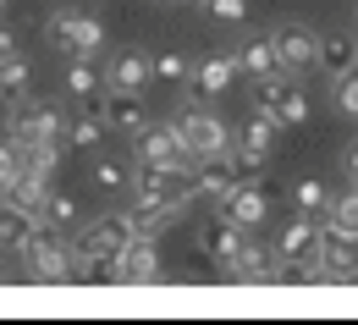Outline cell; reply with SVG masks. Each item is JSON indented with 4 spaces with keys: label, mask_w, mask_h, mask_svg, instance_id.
<instances>
[{
    "label": "cell",
    "mask_w": 358,
    "mask_h": 325,
    "mask_svg": "<svg viewBox=\"0 0 358 325\" xmlns=\"http://www.w3.org/2000/svg\"><path fill=\"white\" fill-rule=\"evenodd\" d=\"M138 160L143 166H166V171H182V177H193V149L182 143V133H177V122H143L138 127Z\"/></svg>",
    "instance_id": "1"
},
{
    "label": "cell",
    "mask_w": 358,
    "mask_h": 325,
    "mask_svg": "<svg viewBox=\"0 0 358 325\" xmlns=\"http://www.w3.org/2000/svg\"><path fill=\"white\" fill-rule=\"evenodd\" d=\"M6 138L11 143H34V138H66V110L45 105L34 94L11 99V116H6Z\"/></svg>",
    "instance_id": "2"
},
{
    "label": "cell",
    "mask_w": 358,
    "mask_h": 325,
    "mask_svg": "<svg viewBox=\"0 0 358 325\" xmlns=\"http://www.w3.org/2000/svg\"><path fill=\"white\" fill-rule=\"evenodd\" d=\"M45 39H55L66 55H89V61H94V55L105 50V28H99V17H89V11L61 6V11H50V17H45Z\"/></svg>",
    "instance_id": "3"
},
{
    "label": "cell",
    "mask_w": 358,
    "mask_h": 325,
    "mask_svg": "<svg viewBox=\"0 0 358 325\" xmlns=\"http://www.w3.org/2000/svg\"><path fill=\"white\" fill-rule=\"evenodd\" d=\"M22 254H28L34 281H78V254H72V243L55 232V226H34Z\"/></svg>",
    "instance_id": "4"
},
{
    "label": "cell",
    "mask_w": 358,
    "mask_h": 325,
    "mask_svg": "<svg viewBox=\"0 0 358 325\" xmlns=\"http://www.w3.org/2000/svg\"><path fill=\"white\" fill-rule=\"evenodd\" d=\"M182 171H166V166H143L138 160V177H133V215H155V210H171L182 204Z\"/></svg>",
    "instance_id": "5"
},
{
    "label": "cell",
    "mask_w": 358,
    "mask_h": 325,
    "mask_svg": "<svg viewBox=\"0 0 358 325\" xmlns=\"http://www.w3.org/2000/svg\"><path fill=\"white\" fill-rule=\"evenodd\" d=\"M177 133H182V143L193 149V160H226V154H231V133H226V122H215L210 110H182Z\"/></svg>",
    "instance_id": "6"
},
{
    "label": "cell",
    "mask_w": 358,
    "mask_h": 325,
    "mask_svg": "<svg viewBox=\"0 0 358 325\" xmlns=\"http://www.w3.org/2000/svg\"><path fill=\"white\" fill-rule=\"evenodd\" d=\"M243 243H248V226H237V221H231V215H221V210H215V215L199 226V248H204V254H210L221 270L237 259V254H243Z\"/></svg>",
    "instance_id": "7"
},
{
    "label": "cell",
    "mask_w": 358,
    "mask_h": 325,
    "mask_svg": "<svg viewBox=\"0 0 358 325\" xmlns=\"http://www.w3.org/2000/svg\"><path fill=\"white\" fill-rule=\"evenodd\" d=\"M149 78H155V55L138 50V45L116 50V55L105 61V89H143Z\"/></svg>",
    "instance_id": "8"
},
{
    "label": "cell",
    "mask_w": 358,
    "mask_h": 325,
    "mask_svg": "<svg viewBox=\"0 0 358 325\" xmlns=\"http://www.w3.org/2000/svg\"><path fill=\"white\" fill-rule=\"evenodd\" d=\"M270 39H275V55H281V72H303V66H314V55H320V39H314L303 22H281Z\"/></svg>",
    "instance_id": "9"
},
{
    "label": "cell",
    "mask_w": 358,
    "mask_h": 325,
    "mask_svg": "<svg viewBox=\"0 0 358 325\" xmlns=\"http://www.w3.org/2000/svg\"><path fill=\"white\" fill-rule=\"evenodd\" d=\"M0 204H11V210H22V215L45 221V210H50V177H34V171H17L11 182L0 187Z\"/></svg>",
    "instance_id": "10"
},
{
    "label": "cell",
    "mask_w": 358,
    "mask_h": 325,
    "mask_svg": "<svg viewBox=\"0 0 358 325\" xmlns=\"http://www.w3.org/2000/svg\"><path fill=\"white\" fill-rule=\"evenodd\" d=\"M275 254H281V259H320V221L298 210V215L275 232Z\"/></svg>",
    "instance_id": "11"
},
{
    "label": "cell",
    "mask_w": 358,
    "mask_h": 325,
    "mask_svg": "<svg viewBox=\"0 0 358 325\" xmlns=\"http://www.w3.org/2000/svg\"><path fill=\"white\" fill-rule=\"evenodd\" d=\"M215 210H221V215H231L237 226H265L270 198H265V187H259V182H237L221 204H215Z\"/></svg>",
    "instance_id": "12"
},
{
    "label": "cell",
    "mask_w": 358,
    "mask_h": 325,
    "mask_svg": "<svg viewBox=\"0 0 358 325\" xmlns=\"http://www.w3.org/2000/svg\"><path fill=\"white\" fill-rule=\"evenodd\" d=\"M275 270H281V254H275V248H265V243H243V254L226 265L221 276L226 281H275Z\"/></svg>",
    "instance_id": "13"
},
{
    "label": "cell",
    "mask_w": 358,
    "mask_h": 325,
    "mask_svg": "<svg viewBox=\"0 0 358 325\" xmlns=\"http://www.w3.org/2000/svg\"><path fill=\"white\" fill-rule=\"evenodd\" d=\"M99 110H105L110 133H138L143 127V89H110L99 99Z\"/></svg>",
    "instance_id": "14"
},
{
    "label": "cell",
    "mask_w": 358,
    "mask_h": 325,
    "mask_svg": "<svg viewBox=\"0 0 358 325\" xmlns=\"http://www.w3.org/2000/svg\"><path fill=\"white\" fill-rule=\"evenodd\" d=\"M116 281H160V243L133 237L116 259Z\"/></svg>",
    "instance_id": "15"
},
{
    "label": "cell",
    "mask_w": 358,
    "mask_h": 325,
    "mask_svg": "<svg viewBox=\"0 0 358 325\" xmlns=\"http://www.w3.org/2000/svg\"><path fill=\"white\" fill-rule=\"evenodd\" d=\"M231 78H237V50H231V55H204V61L193 66V94H199V99H215V94L231 89Z\"/></svg>",
    "instance_id": "16"
},
{
    "label": "cell",
    "mask_w": 358,
    "mask_h": 325,
    "mask_svg": "<svg viewBox=\"0 0 358 325\" xmlns=\"http://www.w3.org/2000/svg\"><path fill=\"white\" fill-rule=\"evenodd\" d=\"M314 66L331 72V78H342L348 66H358V34H348V28L325 34V39H320V55H314Z\"/></svg>",
    "instance_id": "17"
},
{
    "label": "cell",
    "mask_w": 358,
    "mask_h": 325,
    "mask_svg": "<svg viewBox=\"0 0 358 325\" xmlns=\"http://www.w3.org/2000/svg\"><path fill=\"white\" fill-rule=\"evenodd\" d=\"M105 133L110 127H105V110L99 105H78V116H66V149H94Z\"/></svg>",
    "instance_id": "18"
},
{
    "label": "cell",
    "mask_w": 358,
    "mask_h": 325,
    "mask_svg": "<svg viewBox=\"0 0 358 325\" xmlns=\"http://www.w3.org/2000/svg\"><path fill=\"white\" fill-rule=\"evenodd\" d=\"M66 94L78 99V105H99L105 94H99V72H94L89 55H72V66H66Z\"/></svg>",
    "instance_id": "19"
},
{
    "label": "cell",
    "mask_w": 358,
    "mask_h": 325,
    "mask_svg": "<svg viewBox=\"0 0 358 325\" xmlns=\"http://www.w3.org/2000/svg\"><path fill=\"white\" fill-rule=\"evenodd\" d=\"M34 215H22V210H11V204H0V248L6 254H22L28 248V237H34Z\"/></svg>",
    "instance_id": "20"
},
{
    "label": "cell",
    "mask_w": 358,
    "mask_h": 325,
    "mask_svg": "<svg viewBox=\"0 0 358 325\" xmlns=\"http://www.w3.org/2000/svg\"><path fill=\"white\" fill-rule=\"evenodd\" d=\"M281 66V55H275V39H248V45L237 50V72H248V78H265Z\"/></svg>",
    "instance_id": "21"
},
{
    "label": "cell",
    "mask_w": 358,
    "mask_h": 325,
    "mask_svg": "<svg viewBox=\"0 0 358 325\" xmlns=\"http://www.w3.org/2000/svg\"><path fill=\"white\" fill-rule=\"evenodd\" d=\"M292 89V72H281V66H275V72H265V78H254V110H275V105H281V94Z\"/></svg>",
    "instance_id": "22"
},
{
    "label": "cell",
    "mask_w": 358,
    "mask_h": 325,
    "mask_svg": "<svg viewBox=\"0 0 358 325\" xmlns=\"http://www.w3.org/2000/svg\"><path fill=\"white\" fill-rule=\"evenodd\" d=\"M292 204H298L303 215H320V210H331V187L320 182V177H298V182H292Z\"/></svg>",
    "instance_id": "23"
},
{
    "label": "cell",
    "mask_w": 358,
    "mask_h": 325,
    "mask_svg": "<svg viewBox=\"0 0 358 325\" xmlns=\"http://www.w3.org/2000/svg\"><path fill=\"white\" fill-rule=\"evenodd\" d=\"M155 78L160 83H193V61L182 50H155Z\"/></svg>",
    "instance_id": "24"
},
{
    "label": "cell",
    "mask_w": 358,
    "mask_h": 325,
    "mask_svg": "<svg viewBox=\"0 0 358 325\" xmlns=\"http://www.w3.org/2000/svg\"><path fill=\"white\" fill-rule=\"evenodd\" d=\"M45 221L55 226V232H72V226L83 221V215H78V198H72V193H55V187H50V210H45Z\"/></svg>",
    "instance_id": "25"
},
{
    "label": "cell",
    "mask_w": 358,
    "mask_h": 325,
    "mask_svg": "<svg viewBox=\"0 0 358 325\" xmlns=\"http://www.w3.org/2000/svg\"><path fill=\"white\" fill-rule=\"evenodd\" d=\"M336 232H348V237H358V187H348L342 198H331V215H325Z\"/></svg>",
    "instance_id": "26"
},
{
    "label": "cell",
    "mask_w": 358,
    "mask_h": 325,
    "mask_svg": "<svg viewBox=\"0 0 358 325\" xmlns=\"http://www.w3.org/2000/svg\"><path fill=\"white\" fill-rule=\"evenodd\" d=\"M28 83H34L28 61H22V55H11V61L0 66V94H6V99H22V94H28Z\"/></svg>",
    "instance_id": "27"
},
{
    "label": "cell",
    "mask_w": 358,
    "mask_h": 325,
    "mask_svg": "<svg viewBox=\"0 0 358 325\" xmlns=\"http://www.w3.org/2000/svg\"><path fill=\"white\" fill-rule=\"evenodd\" d=\"M270 116H275L281 127H303V122H309V99H303L298 89H287V94H281V105H275Z\"/></svg>",
    "instance_id": "28"
},
{
    "label": "cell",
    "mask_w": 358,
    "mask_h": 325,
    "mask_svg": "<svg viewBox=\"0 0 358 325\" xmlns=\"http://www.w3.org/2000/svg\"><path fill=\"white\" fill-rule=\"evenodd\" d=\"M336 89H331V99H336V110L342 116H358V66H348L342 78H331Z\"/></svg>",
    "instance_id": "29"
},
{
    "label": "cell",
    "mask_w": 358,
    "mask_h": 325,
    "mask_svg": "<svg viewBox=\"0 0 358 325\" xmlns=\"http://www.w3.org/2000/svg\"><path fill=\"white\" fill-rule=\"evenodd\" d=\"M94 187H110V193L116 187H133L127 182V166L122 160H94Z\"/></svg>",
    "instance_id": "30"
},
{
    "label": "cell",
    "mask_w": 358,
    "mask_h": 325,
    "mask_svg": "<svg viewBox=\"0 0 358 325\" xmlns=\"http://www.w3.org/2000/svg\"><path fill=\"white\" fill-rule=\"evenodd\" d=\"M204 6H210L215 22H243L248 17V0H204Z\"/></svg>",
    "instance_id": "31"
},
{
    "label": "cell",
    "mask_w": 358,
    "mask_h": 325,
    "mask_svg": "<svg viewBox=\"0 0 358 325\" xmlns=\"http://www.w3.org/2000/svg\"><path fill=\"white\" fill-rule=\"evenodd\" d=\"M17 171H22V166H17V143H11V138H0V187L11 182Z\"/></svg>",
    "instance_id": "32"
},
{
    "label": "cell",
    "mask_w": 358,
    "mask_h": 325,
    "mask_svg": "<svg viewBox=\"0 0 358 325\" xmlns=\"http://www.w3.org/2000/svg\"><path fill=\"white\" fill-rule=\"evenodd\" d=\"M11 55H17V34H11V28H0V66H6Z\"/></svg>",
    "instance_id": "33"
},
{
    "label": "cell",
    "mask_w": 358,
    "mask_h": 325,
    "mask_svg": "<svg viewBox=\"0 0 358 325\" xmlns=\"http://www.w3.org/2000/svg\"><path fill=\"white\" fill-rule=\"evenodd\" d=\"M348 177L358 182V143H348Z\"/></svg>",
    "instance_id": "34"
},
{
    "label": "cell",
    "mask_w": 358,
    "mask_h": 325,
    "mask_svg": "<svg viewBox=\"0 0 358 325\" xmlns=\"http://www.w3.org/2000/svg\"><path fill=\"white\" fill-rule=\"evenodd\" d=\"M6 281H11V276H6V270H0V287H6Z\"/></svg>",
    "instance_id": "35"
},
{
    "label": "cell",
    "mask_w": 358,
    "mask_h": 325,
    "mask_svg": "<svg viewBox=\"0 0 358 325\" xmlns=\"http://www.w3.org/2000/svg\"><path fill=\"white\" fill-rule=\"evenodd\" d=\"M160 6H171V0H160Z\"/></svg>",
    "instance_id": "36"
},
{
    "label": "cell",
    "mask_w": 358,
    "mask_h": 325,
    "mask_svg": "<svg viewBox=\"0 0 358 325\" xmlns=\"http://www.w3.org/2000/svg\"><path fill=\"white\" fill-rule=\"evenodd\" d=\"M0 6H6V0H0Z\"/></svg>",
    "instance_id": "37"
}]
</instances>
